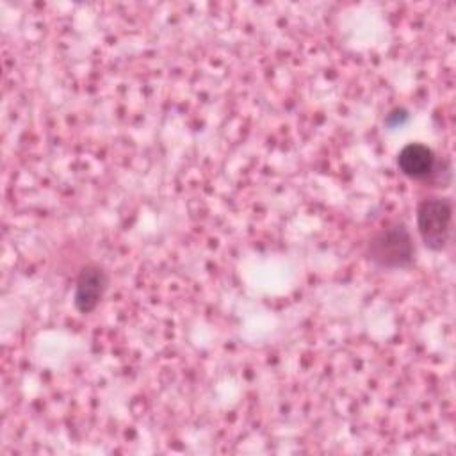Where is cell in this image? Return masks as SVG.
Wrapping results in <instances>:
<instances>
[{
	"label": "cell",
	"mask_w": 456,
	"mask_h": 456,
	"mask_svg": "<svg viewBox=\"0 0 456 456\" xmlns=\"http://www.w3.org/2000/svg\"><path fill=\"white\" fill-rule=\"evenodd\" d=\"M367 256L372 264L383 269H403L411 265L415 244L410 230L403 223L379 230L369 240Z\"/></svg>",
	"instance_id": "1"
},
{
	"label": "cell",
	"mask_w": 456,
	"mask_h": 456,
	"mask_svg": "<svg viewBox=\"0 0 456 456\" xmlns=\"http://www.w3.org/2000/svg\"><path fill=\"white\" fill-rule=\"evenodd\" d=\"M451 223L452 201L449 198H426L417 205V230L426 248L442 251L451 235Z\"/></svg>",
	"instance_id": "2"
},
{
	"label": "cell",
	"mask_w": 456,
	"mask_h": 456,
	"mask_svg": "<svg viewBox=\"0 0 456 456\" xmlns=\"http://www.w3.org/2000/svg\"><path fill=\"white\" fill-rule=\"evenodd\" d=\"M107 283L109 280L103 267H100L98 264L84 265L75 281V294H73L75 308L80 314L93 312L100 305L107 290Z\"/></svg>",
	"instance_id": "3"
},
{
	"label": "cell",
	"mask_w": 456,
	"mask_h": 456,
	"mask_svg": "<svg viewBox=\"0 0 456 456\" xmlns=\"http://www.w3.org/2000/svg\"><path fill=\"white\" fill-rule=\"evenodd\" d=\"M399 171L411 180H428L435 175L436 157L431 148L420 142H410L397 153Z\"/></svg>",
	"instance_id": "4"
}]
</instances>
